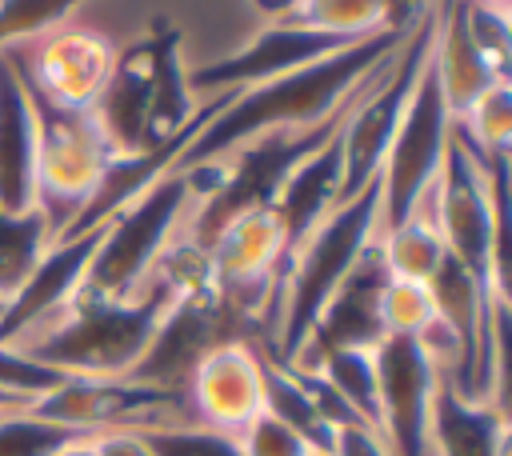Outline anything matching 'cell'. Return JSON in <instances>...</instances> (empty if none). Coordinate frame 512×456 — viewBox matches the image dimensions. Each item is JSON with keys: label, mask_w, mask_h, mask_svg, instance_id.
<instances>
[{"label": "cell", "mask_w": 512, "mask_h": 456, "mask_svg": "<svg viewBox=\"0 0 512 456\" xmlns=\"http://www.w3.org/2000/svg\"><path fill=\"white\" fill-rule=\"evenodd\" d=\"M412 20L380 32V36L356 40L308 68L288 72V76L228 92L220 100V108L196 128V136L180 148V156L172 160L168 172L220 164L224 156H232L236 148L260 140V136H304V132L332 124L352 104V96L376 76V68L396 52V44L412 28Z\"/></svg>", "instance_id": "6da1fadb"}, {"label": "cell", "mask_w": 512, "mask_h": 456, "mask_svg": "<svg viewBox=\"0 0 512 456\" xmlns=\"http://www.w3.org/2000/svg\"><path fill=\"white\" fill-rule=\"evenodd\" d=\"M172 304L176 296L156 276H148L132 296L80 292L52 324H44L12 352L60 376H96V380L128 376Z\"/></svg>", "instance_id": "7a4b0ae2"}, {"label": "cell", "mask_w": 512, "mask_h": 456, "mask_svg": "<svg viewBox=\"0 0 512 456\" xmlns=\"http://www.w3.org/2000/svg\"><path fill=\"white\" fill-rule=\"evenodd\" d=\"M380 236V184H368L352 200L336 204L284 260L280 288H276V312L264 352L276 364H292L304 336L312 332L316 316L332 300V292L348 280L356 260L368 252V244Z\"/></svg>", "instance_id": "3957f363"}, {"label": "cell", "mask_w": 512, "mask_h": 456, "mask_svg": "<svg viewBox=\"0 0 512 456\" xmlns=\"http://www.w3.org/2000/svg\"><path fill=\"white\" fill-rule=\"evenodd\" d=\"M196 204H200L196 180L188 172H164L148 192H140L100 228V244L80 292L132 296L148 280L164 248L188 228Z\"/></svg>", "instance_id": "277c9868"}, {"label": "cell", "mask_w": 512, "mask_h": 456, "mask_svg": "<svg viewBox=\"0 0 512 456\" xmlns=\"http://www.w3.org/2000/svg\"><path fill=\"white\" fill-rule=\"evenodd\" d=\"M36 100V96H32ZM40 116V148H36V208L48 220L52 240H60L80 208L88 204L92 188L100 184L112 148L92 112L52 108L36 100Z\"/></svg>", "instance_id": "5b68a950"}, {"label": "cell", "mask_w": 512, "mask_h": 456, "mask_svg": "<svg viewBox=\"0 0 512 456\" xmlns=\"http://www.w3.org/2000/svg\"><path fill=\"white\" fill-rule=\"evenodd\" d=\"M40 420H52L60 428L100 436V432H156L172 424H196L188 412L184 392L136 384L124 376L96 380V376H68L52 392L36 396L28 404Z\"/></svg>", "instance_id": "8992f818"}, {"label": "cell", "mask_w": 512, "mask_h": 456, "mask_svg": "<svg viewBox=\"0 0 512 456\" xmlns=\"http://www.w3.org/2000/svg\"><path fill=\"white\" fill-rule=\"evenodd\" d=\"M452 112L436 88V76L432 68L424 64L420 72V84L388 140V152H384V164H380V228L404 220L424 196L428 188L436 184L440 176V164L448 156V144H452Z\"/></svg>", "instance_id": "52a82bcc"}, {"label": "cell", "mask_w": 512, "mask_h": 456, "mask_svg": "<svg viewBox=\"0 0 512 456\" xmlns=\"http://www.w3.org/2000/svg\"><path fill=\"white\" fill-rule=\"evenodd\" d=\"M12 56L40 104L88 112L100 100V92L116 68L120 44L112 32L76 16L60 28L44 32L40 40L12 48Z\"/></svg>", "instance_id": "ba28073f"}, {"label": "cell", "mask_w": 512, "mask_h": 456, "mask_svg": "<svg viewBox=\"0 0 512 456\" xmlns=\"http://www.w3.org/2000/svg\"><path fill=\"white\" fill-rule=\"evenodd\" d=\"M376 360V432L388 456H428V412L440 380V364L412 336H384L372 348Z\"/></svg>", "instance_id": "9c48e42d"}, {"label": "cell", "mask_w": 512, "mask_h": 456, "mask_svg": "<svg viewBox=\"0 0 512 456\" xmlns=\"http://www.w3.org/2000/svg\"><path fill=\"white\" fill-rule=\"evenodd\" d=\"M244 320L236 312H228V304L216 292H200V296H184L176 300L160 328L152 332L144 356L136 360V368L124 380L136 384H152V388H168V392H184L192 368L224 340H248Z\"/></svg>", "instance_id": "30bf717a"}, {"label": "cell", "mask_w": 512, "mask_h": 456, "mask_svg": "<svg viewBox=\"0 0 512 456\" xmlns=\"http://www.w3.org/2000/svg\"><path fill=\"white\" fill-rule=\"evenodd\" d=\"M356 40H336V36H320L308 32L292 20H268L252 40L236 44L228 56H216L200 68H188V88L196 100L220 96V92H240L276 76H288L296 68H308L340 48H348Z\"/></svg>", "instance_id": "8fae6325"}, {"label": "cell", "mask_w": 512, "mask_h": 456, "mask_svg": "<svg viewBox=\"0 0 512 456\" xmlns=\"http://www.w3.org/2000/svg\"><path fill=\"white\" fill-rule=\"evenodd\" d=\"M264 348L252 340L216 344L188 376V412L196 424L236 436L264 412Z\"/></svg>", "instance_id": "7c38bea8"}, {"label": "cell", "mask_w": 512, "mask_h": 456, "mask_svg": "<svg viewBox=\"0 0 512 456\" xmlns=\"http://www.w3.org/2000/svg\"><path fill=\"white\" fill-rule=\"evenodd\" d=\"M96 244H100V228L48 244V252L36 260L28 280L12 292V300L0 312V348L24 344L80 296V288L88 280V264L96 256Z\"/></svg>", "instance_id": "4fadbf2b"}, {"label": "cell", "mask_w": 512, "mask_h": 456, "mask_svg": "<svg viewBox=\"0 0 512 456\" xmlns=\"http://www.w3.org/2000/svg\"><path fill=\"white\" fill-rule=\"evenodd\" d=\"M384 284H388V272H384L380 248L372 240L368 252L348 272V280L332 292V300L316 316V324L304 336V344L292 356V364H284V368L312 372L328 352H340V348H376L384 340V328H380V292H384Z\"/></svg>", "instance_id": "5bb4252c"}, {"label": "cell", "mask_w": 512, "mask_h": 456, "mask_svg": "<svg viewBox=\"0 0 512 456\" xmlns=\"http://www.w3.org/2000/svg\"><path fill=\"white\" fill-rule=\"evenodd\" d=\"M40 116L12 52H0V212L36 208Z\"/></svg>", "instance_id": "9a60e30c"}, {"label": "cell", "mask_w": 512, "mask_h": 456, "mask_svg": "<svg viewBox=\"0 0 512 456\" xmlns=\"http://www.w3.org/2000/svg\"><path fill=\"white\" fill-rule=\"evenodd\" d=\"M428 68L436 76V88H440L452 120H460L488 88H496V84L508 80L476 48V40L468 32V20H464V0H436L432 4Z\"/></svg>", "instance_id": "2e32d148"}, {"label": "cell", "mask_w": 512, "mask_h": 456, "mask_svg": "<svg viewBox=\"0 0 512 456\" xmlns=\"http://www.w3.org/2000/svg\"><path fill=\"white\" fill-rule=\"evenodd\" d=\"M344 120V116H340ZM340 120L336 128L284 176L276 200H272V212L284 228V240H288V252L340 204Z\"/></svg>", "instance_id": "e0dca14e"}, {"label": "cell", "mask_w": 512, "mask_h": 456, "mask_svg": "<svg viewBox=\"0 0 512 456\" xmlns=\"http://www.w3.org/2000/svg\"><path fill=\"white\" fill-rule=\"evenodd\" d=\"M428 456H508L504 408L460 396L440 372L428 412Z\"/></svg>", "instance_id": "ac0fdd59"}, {"label": "cell", "mask_w": 512, "mask_h": 456, "mask_svg": "<svg viewBox=\"0 0 512 456\" xmlns=\"http://www.w3.org/2000/svg\"><path fill=\"white\" fill-rule=\"evenodd\" d=\"M412 16L416 12L404 16V0H296L284 20L336 40H368L408 24Z\"/></svg>", "instance_id": "d6986e66"}, {"label": "cell", "mask_w": 512, "mask_h": 456, "mask_svg": "<svg viewBox=\"0 0 512 456\" xmlns=\"http://www.w3.org/2000/svg\"><path fill=\"white\" fill-rule=\"evenodd\" d=\"M376 248H380V260H384V272L392 280H416V284H428L432 272L440 268V260L448 256L444 248V236L428 212V196L396 224L380 228L376 236Z\"/></svg>", "instance_id": "ffe728a7"}, {"label": "cell", "mask_w": 512, "mask_h": 456, "mask_svg": "<svg viewBox=\"0 0 512 456\" xmlns=\"http://www.w3.org/2000/svg\"><path fill=\"white\" fill-rule=\"evenodd\" d=\"M312 376L364 424L376 428V360H372V348H340V352H328Z\"/></svg>", "instance_id": "44dd1931"}, {"label": "cell", "mask_w": 512, "mask_h": 456, "mask_svg": "<svg viewBox=\"0 0 512 456\" xmlns=\"http://www.w3.org/2000/svg\"><path fill=\"white\" fill-rule=\"evenodd\" d=\"M52 232L40 208L32 212H0V300L8 304L12 292L28 280L36 260L48 252Z\"/></svg>", "instance_id": "7402d4cb"}, {"label": "cell", "mask_w": 512, "mask_h": 456, "mask_svg": "<svg viewBox=\"0 0 512 456\" xmlns=\"http://www.w3.org/2000/svg\"><path fill=\"white\" fill-rule=\"evenodd\" d=\"M96 0H0V52L24 48L44 32L76 20Z\"/></svg>", "instance_id": "603a6c76"}, {"label": "cell", "mask_w": 512, "mask_h": 456, "mask_svg": "<svg viewBox=\"0 0 512 456\" xmlns=\"http://www.w3.org/2000/svg\"><path fill=\"white\" fill-rule=\"evenodd\" d=\"M456 132L464 136V144L484 156V160H496V156H508V140H512V92H508V80L488 88L460 120H456Z\"/></svg>", "instance_id": "cb8c5ba5"}, {"label": "cell", "mask_w": 512, "mask_h": 456, "mask_svg": "<svg viewBox=\"0 0 512 456\" xmlns=\"http://www.w3.org/2000/svg\"><path fill=\"white\" fill-rule=\"evenodd\" d=\"M380 328L384 336H412L424 340L436 328V308H432V292L428 284L416 280H392L380 292Z\"/></svg>", "instance_id": "d4e9b609"}, {"label": "cell", "mask_w": 512, "mask_h": 456, "mask_svg": "<svg viewBox=\"0 0 512 456\" xmlns=\"http://www.w3.org/2000/svg\"><path fill=\"white\" fill-rule=\"evenodd\" d=\"M144 436L156 456H240L236 436L212 432L204 424H172V428H156Z\"/></svg>", "instance_id": "484cf974"}, {"label": "cell", "mask_w": 512, "mask_h": 456, "mask_svg": "<svg viewBox=\"0 0 512 456\" xmlns=\"http://www.w3.org/2000/svg\"><path fill=\"white\" fill-rule=\"evenodd\" d=\"M236 448L240 456H312L308 440L272 412H260L252 424H244L236 432Z\"/></svg>", "instance_id": "4316f807"}, {"label": "cell", "mask_w": 512, "mask_h": 456, "mask_svg": "<svg viewBox=\"0 0 512 456\" xmlns=\"http://www.w3.org/2000/svg\"><path fill=\"white\" fill-rule=\"evenodd\" d=\"M60 380H68V376H60V372H52V368H44V364L12 352V348H0V388L4 392L24 396V400H36V396L52 392Z\"/></svg>", "instance_id": "83f0119b"}, {"label": "cell", "mask_w": 512, "mask_h": 456, "mask_svg": "<svg viewBox=\"0 0 512 456\" xmlns=\"http://www.w3.org/2000/svg\"><path fill=\"white\" fill-rule=\"evenodd\" d=\"M328 456H388V444H384V436H380L372 424L348 420V424L336 428Z\"/></svg>", "instance_id": "f1b7e54d"}, {"label": "cell", "mask_w": 512, "mask_h": 456, "mask_svg": "<svg viewBox=\"0 0 512 456\" xmlns=\"http://www.w3.org/2000/svg\"><path fill=\"white\" fill-rule=\"evenodd\" d=\"M96 456H156L144 432H100L92 436Z\"/></svg>", "instance_id": "f546056e"}, {"label": "cell", "mask_w": 512, "mask_h": 456, "mask_svg": "<svg viewBox=\"0 0 512 456\" xmlns=\"http://www.w3.org/2000/svg\"><path fill=\"white\" fill-rule=\"evenodd\" d=\"M252 4H256V12H260L264 24H268V20H284V16L292 12L296 0H252Z\"/></svg>", "instance_id": "4dcf8cb0"}, {"label": "cell", "mask_w": 512, "mask_h": 456, "mask_svg": "<svg viewBox=\"0 0 512 456\" xmlns=\"http://www.w3.org/2000/svg\"><path fill=\"white\" fill-rule=\"evenodd\" d=\"M56 456H96V452H92V436H88V440H76V444H68V448H60Z\"/></svg>", "instance_id": "1f68e13d"}, {"label": "cell", "mask_w": 512, "mask_h": 456, "mask_svg": "<svg viewBox=\"0 0 512 456\" xmlns=\"http://www.w3.org/2000/svg\"><path fill=\"white\" fill-rule=\"evenodd\" d=\"M468 4H484V8H508V0H468Z\"/></svg>", "instance_id": "d6a6232c"}, {"label": "cell", "mask_w": 512, "mask_h": 456, "mask_svg": "<svg viewBox=\"0 0 512 456\" xmlns=\"http://www.w3.org/2000/svg\"><path fill=\"white\" fill-rule=\"evenodd\" d=\"M312 456H328V452H312Z\"/></svg>", "instance_id": "836d02e7"}, {"label": "cell", "mask_w": 512, "mask_h": 456, "mask_svg": "<svg viewBox=\"0 0 512 456\" xmlns=\"http://www.w3.org/2000/svg\"><path fill=\"white\" fill-rule=\"evenodd\" d=\"M0 312H4V300H0Z\"/></svg>", "instance_id": "e575fe53"}]
</instances>
